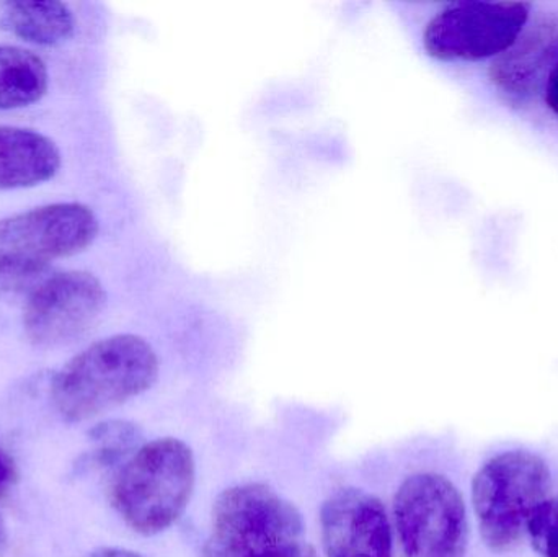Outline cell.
Masks as SVG:
<instances>
[{"label": "cell", "mask_w": 558, "mask_h": 557, "mask_svg": "<svg viewBox=\"0 0 558 557\" xmlns=\"http://www.w3.org/2000/svg\"><path fill=\"white\" fill-rule=\"evenodd\" d=\"M159 359L143 337H108L78 353L52 382L56 411L64 421L84 422L153 388Z\"/></svg>", "instance_id": "obj_1"}, {"label": "cell", "mask_w": 558, "mask_h": 557, "mask_svg": "<svg viewBox=\"0 0 558 557\" xmlns=\"http://www.w3.org/2000/svg\"><path fill=\"white\" fill-rule=\"evenodd\" d=\"M195 481L192 448L179 438H159L141 447L121 468L111 502L134 532L159 535L185 512Z\"/></svg>", "instance_id": "obj_2"}, {"label": "cell", "mask_w": 558, "mask_h": 557, "mask_svg": "<svg viewBox=\"0 0 558 557\" xmlns=\"http://www.w3.org/2000/svg\"><path fill=\"white\" fill-rule=\"evenodd\" d=\"M301 513L265 484L229 487L213 507L202 557H301Z\"/></svg>", "instance_id": "obj_3"}, {"label": "cell", "mask_w": 558, "mask_h": 557, "mask_svg": "<svg viewBox=\"0 0 558 557\" xmlns=\"http://www.w3.org/2000/svg\"><path fill=\"white\" fill-rule=\"evenodd\" d=\"M550 486L549 467L533 451H504L485 461L472 481V506L485 545L495 553L517 548Z\"/></svg>", "instance_id": "obj_4"}, {"label": "cell", "mask_w": 558, "mask_h": 557, "mask_svg": "<svg viewBox=\"0 0 558 557\" xmlns=\"http://www.w3.org/2000/svg\"><path fill=\"white\" fill-rule=\"evenodd\" d=\"M405 557H468L469 522L458 487L436 473L407 477L393 499Z\"/></svg>", "instance_id": "obj_5"}, {"label": "cell", "mask_w": 558, "mask_h": 557, "mask_svg": "<svg viewBox=\"0 0 558 557\" xmlns=\"http://www.w3.org/2000/svg\"><path fill=\"white\" fill-rule=\"evenodd\" d=\"M531 3L465 0L446 7L425 28L426 52L441 61H482L507 51L530 22Z\"/></svg>", "instance_id": "obj_6"}, {"label": "cell", "mask_w": 558, "mask_h": 557, "mask_svg": "<svg viewBox=\"0 0 558 557\" xmlns=\"http://www.w3.org/2000/svg\"><path fill=\"white\" fill-rule=\"evenodd\" d=\"M98 219L82 203H54L0 219V267L48 270L49 262L85 251Z\"/></svg>", "instance_id": "obj_7"}, {"label": "cell", "mask_w": 558, "mask_h": 557, "mask_svg": "<svg viewBox=\"0 0 558 557\" xmlns=\"http://www.w3.org/2000/svg\"><path fill=\"white\" fill-rule=\"evenodd\" d=\"M105 303L104 284L88 271L52 275L26 300L23 329L35 346H64L94 326Z\"/></svg>", "instance_id": "obj_8"}, {"label": "cell", "mask_w": 558, "mask_h": 557, "mask_svg": "<svg viewBox=\"0 0 558 557\" xmlns=\"http://www.w3.org/2000/svg\"><path fill=\"white\" fill-rule=\"evenodd\" d=\"M327 557H393L392 529L383 502L363 489H340L320 510Z\"/></svg>", "instance_id": "obj_9"}, {"label": "cell", "mask_w": 558, "mask_h": 557, "mask_svg": "<svg viewBox=\"0 0 558 557\" xmlns=\"http://www.w3.org/2000/svg\"><path fill=\"white\" fill-rule=\"evenodd\" d=\"M557 61L558 16L546 13L524 26L517 41L492 61L488 77L508 104L526 107L544 95Z\"/></svg>", "instance_id": "obj_10"}, {"label": "cell", "mask_w": 558, "mask_h": 557, "mask_svg": "<svg viewBox=\"0 0 558 557\" xmlns=\"http://www.w3.org/2000/svg\"><path fill=\"white\" fill-rule=\"evenodd\" d=\"M59 169L61 153L54 141L38 131L0 126V190L41 185Z\"/></svg>", "instance_id": "obj_11"}, {"label": "cell", "mask_w": 558, "mask_h": 557, "mask_svg": "<svg viewBox=\"0 0 558 557\" xmlns=\"http://www.w3.org/2000/svg\"><path fill=\"white\" fill-rule=\"evenodd\" d=\"M0 25L23 41L54 46L65 41L74 32V15L65 3L16 0L3 3Z\"/></svg>", "instance_id": "obj_12"}, {"label": "cell", "mask_w": 558, "mask_h": 557, "mask_svg": "<svg viewBox=\"0 0 558 557\" xmlns=\"http://www.w3.org/2000/svg\"><path fill=\"white\" fill-rule=\"evenodd\" d=\"M48 82V69L38 56L19 46H0V110L41 100Z\"/></svg>", "instance_id": "obj_13"}, {"label": "cell", "mask_w": 558, "mask_h": 557, "mask_svg": "<svg viewBox=\"0 0 558 557\" xmlns=\"http://www.w3.org/2000/svg\"><path fill=\"white\" fill-rule=\"evenodd\" d=\"M95 450L85 458V464L97 468L120 463L140 441V431L130 422L111 421L95 425L88 434Z\"/></svg>", "instance_id": "obj_14"}, {"label": "cell", "mask_w": 558, "mask_h": 557, "mask_svg": "<svg viewBox=\"0 0 558 557\" xmlns=\"http://www.w3.org/2000/svg\"><path fill=\"white\" fill-rule=\"evenodd\" d=\"M541 557H558V496L547 497L531 516L526 529Z\"/></svg>", "instance_id": "obj_15"}, {"label": "cell", "mask_w": 558, "mask_h": 557, "mask_svg": "<svg viewBox=\"0 0 558 557\" xmlns=\"http://www.w3.org/2000/svg\"><path fill=\"white\" fill-rule=\"evenodd\" d=\"M48 270H29V268L0 267V300L26 296L48 278Z\"/></svg>", "instance_id": "obj_16"}, {"label": "cell", "mask_w": 558, "mask_h": 557, "mask_svg": "<svg viewBox=\"0 0 558 557\" xmlns=\"http://www.w3.org/2000/svg\"><path fill=\"white\" fill-rule=\"evenodd\" d=\"M544 100L547 107L553 110V113L558 118V61L547 78L546 90H544Z\"/></svg>", "instance_id": "obj_17"}, {"label": "cell", "mask_w": 558, "mask_h": 557, "mask_svg": "<svg viewBox=\"0 0 558 557\" xmlns=\"http://www.w3.org/2000/svg\"><path fill=\"white\" fill-rule=\"evenodd\" d=\"M90 557H143L137 553L128 552V549L121 548H100L94 553Z\"/></svg>", "instance_id": "obj_18"}, {"label": "cell", "mask_w": 558, "mask_h": 557, "mask_svg": "<svg viewBox=\"0 0 558 557\" xmlns=\"http://www.w3.org/2000/svg\"><path fill=\"white\" fill-rule=\"evenodd\" d=\"M9 480V468H7L5 461L0 458V486Z\"/></svg>", "instance_id": "obj_19"}, {"label": "cell", "mask_w": 558, "mask_h": 557, "mask_svg": "<svg viewBox=\"0 0 558 557\" xmlns=\"http://www.w3.org/2000/svg\"><path fill=\"white\" fill-rule=\"evenodd\" d=\"M7 546V530L3 525L2 519H0V552Z\"/></svg>", "instance_id": "obj_20"}, {"label": "cell", "mask_w": 558, "mask_h": 557, "mask_svg": "<svg viewBox=\"0 0 558 557\" xmlns=\"http://www.w3.org/2000/svg\"><path fill=\"white\" fill-rule=\"evenodd\" d=\"M301 557H318L317 553L314 552V548L312 546H305L304 552H302Z\"/></svg>", "instance_id": "obj_21"}]
</instances>
